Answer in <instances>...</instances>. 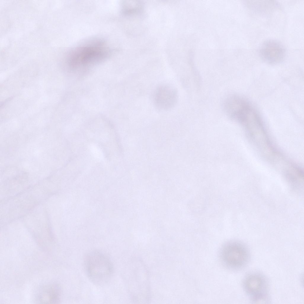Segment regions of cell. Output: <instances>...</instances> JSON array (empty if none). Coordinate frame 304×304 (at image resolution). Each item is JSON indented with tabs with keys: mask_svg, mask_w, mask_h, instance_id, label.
<instances>
[{
	"mask_svg": "<svg viewBox=\"0 0 304 304\" xmlns=\"http://www.w3.org/2000/svg\"><path fill=\"white\" fill-rule=\"evenodd\" d=\"M110 50L102 40H95L73 48L67 56L68 63L72 68L87 67L106 59Z\"/></svg>",
	"mask_w": 304,
	"mask_h": 304,
	"instance_id": "6da1fadb",
	"label": "cell"
},
{
	"mask_svg": "<svg viewBox=\"0 0 304 304\" xmlns=\"http://www.w3.org/2000/svg\"><path fill=\"white\" fill-rule=\"evenodd\" d=\"M85 264L87 275L96 284H105L112 276V262L107 256L102 252L94 251L89 253L85 257Z\"/></svg>",
	"mask_w": 304,
	"mask_h": 304,
	"instance_id": "7a4b0ae2",
	"label": "cell"
},
{
	"mask_svg": "<svg viewBox=\"0 0 304 304\" xmlns=\"http://www.w3.org/2000/svg\"><path fill=\"white\" fill-rule=\"evenodd\" d=\"M220 256L223 263L227 267L239 270L246 267L251 259L248 248L242 242L231 241L222 247Z\"/></svg>",
	"mask_w": 304,
	"mask_h": 304,
	"instance_id": "3957f363",
	"label": "cell"
},
{
	"mask_svg": "<svg viewBox=\"0 0 304 304\" xmlns=\"http://www.w3.org/2000/svg\"><path fill=\"white\" fill-rule=\"evenodd\" d=\"M243 286L245 292L254 303H267L270 301L268 281L263 274L257 272L248 273L243 279Z\"/></svg>",
	"mask_w": 304,
	"mask_h": 304,
	"instance_id": "277c9868",
	"label": "cell"
},
{
	"mask_svg": "<svg viewBox=\"0 0 304 304\" xmlns=\"http://www.w3.org/2000/svg\"><path fill=\"white\" fill-rule=\"evenodd\" d=\"M153 103L157 110L162 111L170 110L175 105L178 99L176 89L166 85L159 86L152 95Z\"/></svg>",
	"mask_w": 304,
	"mask_h": 304,
	"instance_id": "5b68a950",
	"label": "cell"
},
{
	"mask_svg": "<svg viewBox=\"0 0 304 304\" xmlns=\"http://www.w3.org/2000/svg\"><path fill=\"white\" fill-rule=\"evenodd\" d=\"M286 52L284 46L280 41L275 39H269L261 45L259 54L261 59L270 64L280 63L284 60Z\"/></svg>",
	"mask_w": 304,
	"mask_h": 304,
	"instance_id": "8992f818",
	"label": "cell"
},
{
	"mask_svg": "<svg viewBox=\"0 0 304 304\" xmlns=\"http://www.w3.org/2000/svg\"><path fill=\"white\" fill-rule=\"evenodd\" d=\"M61 291L55 284H46L40 287L36 295L37 301L41 303H58L60 301Z\"/></svg>",
	"mask_w": 304,
	"mask_h": 304,
	"instance_id": "52a82bcc",
	"label": "cell"
},
{
	"mask_svg": "<svg viewBox=\"0 0 304 304\" xmlns=\"http://www.w3.org/2000/svg\"><path fill=\"white\" fill-rule=\"evenodd\" d=\"M121 5L122 11L128 16L139 14L142 12L143 8V4L140 1H123Z\"/></svg>",
	"mask_w": 304,
	"mask_h": 304,
	"instance_id": "ba28073f",
	"label": "cell"
}]
</instances>
